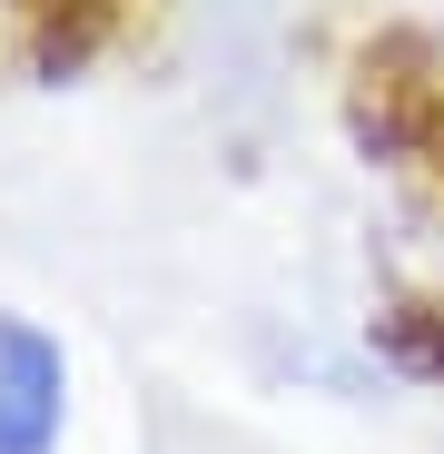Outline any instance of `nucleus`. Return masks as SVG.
I'll use <instances>...</instances> for the list:
<instances>
[{"label":"nucleus","instance_id":"1","mask_svg":"<svg viewBox=\"0 0 444 454\" xmlns=\"http://www.w3.org/2000/svg\"><path fill=\"white\" fill-rule=\"evenodd\" d=\"M69 425V356L50 326L0 307V454H50Z\"/></svg>","mask_w":444,"mask_h":454},{"label":"nucleus","instance_id":"2","mask_svg":"<svg viewBox=\"0 0 444 454\" xmlns=\"http://www.w3.org/2000/svg\"><path fill=\"white\" fill-rule=\"evenodd\" d=\"M425 277H434V296H444V217H434V238H425Z\"/></svg>","mask_w":444,"mask_h":454}]
</instances>
